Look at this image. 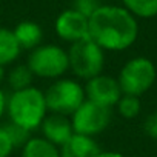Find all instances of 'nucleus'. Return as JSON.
<instances>
[{
    "mask_svg": "<svg viewBox=\"0 0 157 157\" xmlns=\"http://www.w3.org/2000/svg\"><path fill=\"white\" fill-rule=\"evenodd\" d=\"M16 40L20 46V49H36L37 46H40V42L43 39V31L42 28L31 20H23L20 22L14 29H13Z\"/></svg>",
    "mask_w": 157,
    "mask_h": 157,
    "instance_id": "obj_12",
    "label": "nucleus"
},
{
    "mask_svg": "<svg viewBox=\"0 0 157 157\" xmlns=\"http://www.w3.org/2000/svg\"><path fill=\"white\" fill-rule=\"evenodd\" d=\"M3 77H5V72H3V66H0V82L3 80Z\"/></svg>",
    "mask_w": 157,
    "mask_h": 157,
    "instance_id": "obj_24",
    "label": "nucleus"
},
{
    "mask_svg": "<svg viewBox=\"0 0 157 157\" xmlns=\"http://www.w3.org/2000/svg\"><path fill=\"white\" fill-rule=\"evenodd\" d=\"M88 20L90 37L103 51H125L137 40L139 23L126 8L100 5Z\"/></svg>",
    "mask_w": 157,
    "mask_h": 157,
    "instance_id": "obj_1",
    "label": "nucleus"
},
{
    "mask_svg": "<svg viewBox=\"0 0 157 157\" xmlns=\"http://www.w3.org/2000/svg\"><path fill=\"white\" fill-rule=\"evenodd\" d=\"M99 152V145L93 137L75 132L63 146H60V157H96Z\"/></svg>",
    "mask_w": 157,
    "mask_h": 157,
    "instance_id": "obj_11",
    "label": "nucleus"
},
{
    "mask_svg": "<svg viewBox=\"0 0 157 157\" xmlns=\"http://www.w3.org/2000/svg\"><path fill=\"white\" fill-rule=\"evenodd\" d=\"M22 157H60V148L45 137H31L23 145Z\"/></svg>",
    "mask_w": 157,
    "mask_h": 157,
    "instance_id": "obj_13",
    "label": "nucleus"
},
{
    "mask_svg": "<svg viewBox=\"0 0 157 157\" xmlns=\"http://www.w3.org/2000/svg\"><path fill=\"white\" fill-rule=\"evenodd\" d=\"M45 100L48 111L62 116H72L74 111L86 100L85 88L71 78H57L46 90Z\"/></svg>",
    "mask_w": 157,
    "mask_h": 157,
    "instance_id": "obj_5",
    "label": "nucleus"
},
{
    "mask_svg": "<svg viewBox=\"0 0 157 157\" xmlns=\"http://www.w3.org/2000/svg\"><path fill=\"white\" fill-rule=\"evenodd\" d=\"M54 29L62 40L74 43L90 37V20L82 13L71 8L59 14Z\"/></svg>",
    "mask_w": 157,
    "mask_h": 157,
    "instance_id": "obj_9",
    "label": "nucleus"
},
{
    "mask_svg": "<svg viewBox=\"0 0 157 157\" xmlns=\"http://www.w3.org/2000/svg\"><path fill=\"white\" fill-rule=\"evenodd\" d=\"M157 71L154 63L146 57H134L128 60L117 77V82L120 85L122 94L140 97L155 82Z\"/></svg>",
    "mask_w": 157,
    "mask_h": 157,
    "instance_id": "obj_4",
    "label": "nucleus"
},
{
    "mask_svg": "<svg viewBox=\"0 0 157 157\" xmlns=\"http://www.w3.org/2000/svg\"><path fill=\"white\" fill-rule=\"evenodd\" d=\"M43 137L46 140H49L51 143L57 145L59 148L63 146L74 134L72 129V123L66 116L62 114H54L51 113L49 116H46L40 125Z\"/></svg>",
    "mask_w": 157,
    "mask_h": 157,
    "instance_id": "obj_10",
    "label": "nucleus"
},
{
    "mask_svg": "<svg viewBox=\"0 0 157 157\" xmlns=\"http://www.w3.org/2000/svg\"><path fill=\"white\" fill-rule=\"evenodd\" d=\"M122 2L134 17L151 19L157 16V0H122Z\"/></svg>",
    "mask_w": 157,
    "mask_h": 157,
    "instance_id": "obj_15",
    "label": "nucleus"
},
{
    "mask_svg": "<svg viewBox=\"0 0 157 157\" xmlns=\"http://www.w3.org/2000/svg\"><path fill=\"white\" fill-rule=\"evenodd\" d=\"M143 128H145V132L151 139H155L157 140V113H152L151 116L146 117Z\"/></svg>",
    "mask_w": 157,
    "mask_h": 157,
    "instance_id": "obj_21",
    "label": "nucleus"
},
{
    "mask_svg": "<svg viewBox=\"0 0 157 157\" xmlns=\"http://www.w3.org/2000/svg\"><path fill=\"white\" fill-rule=\"evenodd\" d=\"M85 94L88 100L108 106V108H113L114 105H117V102L123 96L117 78L103 75V74H99L90 78L85 86Z\"/></svg>",
    "mask_w": 157,
    "mask_h": 157,
    "instance_id": "obj_8",
    "label": "nucleus"
},
{
    "mask_svg": "<svg viewBox=\"0 0 157 157\" xmlns=\"http://www.w3.org/2000/svg\"><path fill=\"white\" fill-rule=\"evenodd\" d=\"M96 157H125V155L116 151H100Z\"/></svg>",
    "mask_w": 157,
    "mask_h": 157,
    "instance_id": "obj_22",
    "label": "nucleus"
},
{
    "mask_svg": "<svg viewBox=\"0 0 157 157\" xmlns=\"http://www.w3.org/2000/svg\"><path fill=\"white\" fill-rule=\"evenodd\" d=\"M3 128H5V131L8 132V136H10L13 145H14V148L23 146V145L31 139V137H29V131H26L25 128H22V126H19V125H16V123H13V122H11L10 125H5Z\"/></svg>",
    "mask_w": 157,
    "mask_h": 157,
    "instance_id": "obj_18",
    "label": "nucleus"
},
{
    "mask_svg": "<svg viewBox=\"0 0 157 157\" xmlns=\"http://www.w3.org/2000/svg\"><path fill=\"white\" fill-rule=\"evenodd\" d=\"M111 108L86 99L72 114V129L75 134L94 137L108 128L111 123Z\"/></svg>",
    "mask_w": 157,
    "mask_h": 157,
    "instance_id": "obj_7",
    "label": "nucleus"
},
{
    "mask_svg": "<svg viewBox=\"0 0 157 157\" xmlns=\"http://www.w3.org/2000/svg\"><path fill=\"white\" fill-rule=\"evenodd\" d=\"M33 78H34V74L31 72L28 65H19L10 71L8 83L14 91H20V90L33 86Z\"/></svg>",
    "mask_w": 157,
    "mask_h": 157,
    "instance_id": "obj_16",
    "label": "nucleus"
},
{
    "mask_svg": "<svg viewBox=\"0 0 157 157\" xmlns=\"http://www.w3.org/2000/svg\"><path fill=\"white\" fill-rule=\"evenodd\" d=\"M100 6V3L97 0H74V8L75 11L82 13L83 16H86L90 19V16Z\"/></svg>",
    "mask_w": 157,
    "mask_h": 157,
    "instance_id": "obj_19",
    "label": "nucleus"
},
{
    "mask_svg": "<svg viewBox=\"0 0 157 157\" xmlns=\"http://www.w3.org/2000/svg\"><path fill=\"white\" fill-rule=\"evenodd\" d=\"M20 46L16 40V36L8 28H0V66H6L13 63L19 54Z\"/></svg>",
    "mask_w": 157,
    "mask_h": 157,
    "instance_id": "obj_14",
    "label": "nucleus"
},
{
    "mask_svg": "<svg viewBox=\"0 0 157 157\" xmlns=\"http://www.w3.org/2000/svg\"><path fill=\"white\" fill-rule=\"evenodd\" d=\"M6 109L13 123L31 132L37 129L46 117L48 106L45 100V93L34 86L14 91L6 102Z\"/></svg>",
    "mask_w": 157,
    "mask_h": 157,
    "instance_id": "obj_2",
    "label": "nucleus"
},
{
    "mask_svg": "<svg viewBox=\"0 0 157 157\" xmlns=\"http://www.w3.org/2000/svg\"><path fill=\"white\" fill-rule=\"evenodd\" d=\"M13 149H14V145H13L8 132L5 131L3 126H0V157H10Z\"/></svg>",
    "mask_w": 157,
    "mask_h": 157,
    "instance_id": "obj_20",
    "label": "nucleus"
},
{
    "mask_svg": "<svg viewBox=\"0 0 157 157\" xmlns=\"http://www.w3.org/2000/svg\"><path fill=\"white\" fill-rule=\"evenodd\" d=\"M105 51L91 39H82L71 43L68 51L69 69L80 78H90L102 74L105 65Z\"/></svg>",
    "mask_w": 157,
    "mask_h": 157,
    "instance_id": "obj_3",
    "label": "nucleus"
},
{
    "mask_svg": "<svg viewBox=\"0 0 157 157\" xmlns=\"http://www.w3.org/2000/svg\"><path fill=\"white\" fill-rule=\"evenodd\" d=\"M116 106H117L119 114L125 119H134L140 113V100H139V97H134V96L123 94Z\"/></svg>",
    "mask_w": 157,
    "mask_h": 157,
    "instance_id": "obj_17",
    "label": "nucleus"
},
{
    "mask_svg": "<svg viewBox=\"0 0 157 157\" xmlns=\"http://www.w3.org/2000/svg\"><path fill=\"white\" fill-rule=\"evenodd\" d=\"M6 97H5V94H3V91L0 90V117L3 116V113H5V109H6Z\"/></svg>",
    "mask_w": 157,
    "mask_h": 157,
    "instance_id": "obj_23",
    "label": "nucleus"
},
{
    "mask_svg": "<svg viewBox=\"0 0 157 157\" xmlns=\"http://www.w3.org/2000/svg\"><path fill=\"white\" fill-rule=\"evenodd\" d=\"M28 68L42 78H60L69 69L68 52L57 45H42L28 57Z\"/></svg>",
    "mask_w": 157,
    "mask_h": 157,
    "instance_id": "obj_6",
    "label": "nucleus"
}]
</instances>
